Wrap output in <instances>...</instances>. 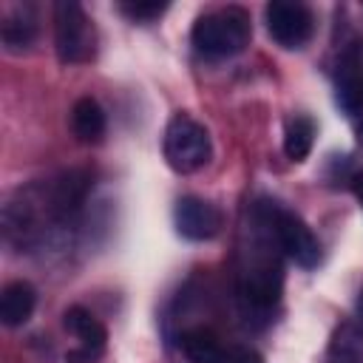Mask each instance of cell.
I'll use <instances>...</instances> for the list:
<instances>
[{"label":"cell","mask_w":363,"mask_h":363,"mask_svg":"<svg viewBox=\"0 0 363 363\" xmlns=\"http://www.w3.org/2000/svg\"><path fill=\"white\" fill-rule=\"evenodd\" d=\"M352 193H354V199H357V204L363 207V170L352 176Z\"/></svg>","instance_id":"obj_18"},{"label":"cell","mask_w":363,"mask_h":363,"mask_svg":"<svg viewBox=\"0 0 363 363\" xmlns=\"http://www.w3.org/2000/svg\"><path fill=\"white\" fill-rule=\"evenodd\" d=\"M37 306V289L28 281H11L0 292V320L6 326H23Z\"/></svg>","instance_id":"obj_10"},{"label":"cell","mask_w":363,"mask_h":363,"mask_svg":"<svg viewBox=\"0 0 363 363\" xmlns=\"http://www.w3.org/2000/svg\"><path fill=\"white\" fill-rule=\"evenodd\" d=\"M357 315L363 318V289H360V298H357Z\"/></svg>","instance_id":"obj_20"},{"label":"cell","mask_w":363,"mask_h":363,"mask_svg":"<svg viewBox=\"0 0 363 363\" xmlns=\"http://www.w3.org/2000/svg\"><path fill=\"white\" fill-rule=\"evenodd\" d=\"M267 31L281 48H303L312 40L315 17L303 3L295 0H272L264 9Z\"/></svg>","instance_id":"obj_5"},{"label":"cell","mask_w":363,"mask_h":363,"mask_svg":"<svg viewBox=\"0 0 363 363\" xmlns=\"http://www.w3.org/2000/svg\"><path fill=\"white\" fill-rule=\"evenodd\" d=\"M173 221L182 238L187 241H210L221 233L224 216L213 201H204L199 196H182L173 210Z\"/></svg>","instance_id":"obj_6"},{"label":"cell","mask_w":363,"mask_h":363,"mask_svg":"<svg viewBox=\"0 0 363 363\" xmlns=\"http://www.w3.org/2000/svg\"><path fill=\"white\" fill-rule=\"evenodd\" d=\"M269 227L275 233L278 247L303 269H312L320 261V244L315 238V233L309 230V224L295 216L292 210L284 207H272L269 210Z\"/></svg>","instance_id":"obj_4"},{"label":"cell","mask_w":363,"mask_h":363,"mask_svg":"<svg viewBox=\"0 0 363 363\" xmlns=\"http://www.w3.org/2000/svg\"><path fill=\"white\" fill-rule=\"evenodd\" d=\"M162 150H164L167 164L176 173H193L210 162L213 145H210V133L201 122H196L187 113H176L164 128Z\"/></svg>","instance_id":"obj_2"},{"label":"cell","mask_w":363,"mask_h":363,"mask_svg":"<svg viewBox=\"0 0 363 363\" xmlns=\"http://www.w3.org/2000/svg\"><path fill=\"white\" fill-rule=\"evenodd\" d=\"M357 142H360V145H363V119H360V122H357Z\"/></svg>","instance_id":"obj_19"},{"label":"cell","mask_w":363,"mask_h":363,"mask_svg":"<svg viewBox=\"0 0 363 363\" xmlns=\"http://www.w3.org/2000/svg\"><path fill=\"white\" fill-rule=\"evenodd\" d=\"M0 37H3V45H6L9 51H20V48L31 45V43H34V37H37L34 14H28V11H23V9H17L14 14H9V17H6V23H3V28H0Z\"/></svg>","instance_id":"obj_15"},{"label":"cell","mask_w":363,"mask_h":363,"mask_svg":"<svg viewBox=\"0 0 363 363\" xmlns=\"http://www.w3.org/2000/svg\"><path fill=\"white\" fill-rule=\"evenodd\" d=\"M238 292L241 298L255 306V309H269L278 295H281V269L278 264L272 261H264V264H252L244 275H241V284H238Z\"/></svg>","instance_id":"obj_8"},{"label":"cell","mask_w":363,"mask_h":363,"mask_svg":"<svg viewBox=\"0 0 363 363\" xmlns=\"http://www.w3.org/2000/svg\"><path fill=\"white\" fill-rule=\"evenodd\" d=\"M65 329L79 340L77 349L65 352V363H94L102 357L105 343H108V332L105 326L85 309V306H71L62 315Z\"/></svg>","instance_id":"obj_7"},{"label":"cell","mask_w":363,"mask_h":363,"mask_svg":"<svg viewBox=\"0 0 363 363\" xmlns=\"http://www.w3.org/2000/svg\"><path fill=\"white\" fill-rule=\"evenodd\" d=\"M337 102L349 111L357 113L363 111V60L349 57L337 74Z\"/></svg>","instance_id":"obj_13"},{"label":"cell","mask_w":363,"mask_h":363,"mask_svg":"<svg viewBox=\"0 0 363 363\" xmlns=\"http://www.w3.org/2000/svg\"><path fill=\"white\" fill-rule=\"evenodd\" d=\"M54 45L57 57L65 65L88 62L96 51V31L85 9L74 0L54 3Z\"/></svg>","instance_id":"obj_3"},{"label":"cell","mask_w":363,"mask_h":363,"mask_svg":"<svg viewBox=\"0 0 363 363\" xmlns=\"http://www.w3.org/2000/svg\"><path fill=\"white\" fill-rule=\"evenodd\" d=\"M227 363H264V360H261V354H258L255 349H244V346H238V349L227 352Z\"/></svg>","instance_id":"obj_17"},{"label":"cell","mask_w":363,"mask_h":363,"mask_svg":"<svg viewBox=\"0 0 363 363\" xmlns=\"http://www.w3.org/2000/svg\"><path fill=\"white\" fill-rule=\"evenodd\" d=\"M119 11L136 23H150L156 17H162L167 11V3H156V0H139V3H119Z\"/></svg>","instance_id":"obj_16"},{"label":"cell","mask_w":363,"mask_h":363,"mask_svg":"<svg viewBox=\"0 0 363 363\" xmlns=\"http://www.w3.org/2000/svg\"><path fill=\"white\" fill-rule=\"evenodd\" d=\"M250 37H252L250 14L238 6H227V9L199 17L190 31L196 51L204 57H216V60L241 54L250 45Z\"/></svg>","instance_id":"obj_1"},{"label":"cell","mask_w":363,"mask_h":363,"mask_svg":"<svg viewBox=\"0 0 363 363\" xmlns=\"http://www.w3.org/2000/svg\"><path fill=\"white\" fill-rule=\"evenodd\" d=\"M315 145V122L309 116H292L284 130V153L292 162H303Z\"/></svg>","instance_id":"obj_14"},{"label":"cell","mask_w":363,"mask_h":363,"mask_svg":"<svg viewBox=\"0 0 363 363\" xmlns=\"http://www.w3.org/2000/svg\"><path fill=\"white\" fill-rule=\"evenodd\" d=\"M71 130L85 145L102 142V136L108 130V119H105L102 105L94 96H79L74 102V108H71Z\"/></svg>","instance_id":"obj_11"},{"label":"cell","mask_w":363,"mask_h":363,"mask_svg":"<svg viewBox=\"0 0 363 363\" xmlns=\"http://www.w3.org/2000/svg\"><path fill=\"white\" fill-rule=\"evenodd\" d=\"M91 190V173L88 170H68L57 179L51 199H48V210L57 221H68L74 213H79L85 196Z\"/></svg>","instance_id":"obj_9"},{"label":"cell","mask_w":363,"mask_h":363,"mask_svg":"<svg viewBox=\"0 0 363 363\" xmlns=\"http://www.w3.org/2000/svg\"><path fill=\"white\" fill-rule=\"evenodd\" d=\"M182 349L190 363H227V352L210 329H190L182 335Z\"/></svg>","instance_id":"obj_12"}]
</instances>
